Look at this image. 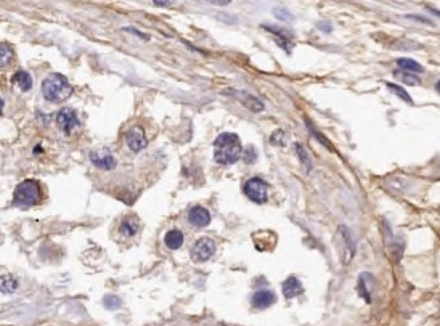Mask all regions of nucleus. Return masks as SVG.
<instances>
[{"mask_svg":"<svg viewBox=\"0 0 440 326\" xmlns=\"http://www.w3.org/2000/svg\"><path fill=\"white\" fill-rule=\"evenodd\" d=\"M103 306H105L108 310H117L120 306H123V300H120L117 296L108 294V296H105V299H103Z\"/></svg>","mask_w":440,"mask_h":326,"instance_id":"obj_24","label":"nucleus"},{"mask_svg":"<svg viewBox=\"0 0 440 326\" xmlns=\"http://www.w3.org/2000/svg\"><path fill=\"white\" fill-rule=\"evenodd\" d=\"M215 254V243L211 238H200L191 247V259L193 262H207Z\"/></svg>","mask_w":440,"mask_h":326,"instance_id":"obj_7","label":"nucleus"},{"mask_svg":"<svg viewBox=\"0 0 440 326\" xmlns=\"http://www.w3.org/2000/svg\"><path fill=\"white\" fill-rule=\"evenodd\" d=\"M265 28L267 31H270V32H273L275 34V37H277V43L280 47H283L286 52L288 53H291V50H292V43H291V40H289V36L288 34H284V32H281L280 29H273L272 26H263Z\"/></svg>","mask_w":440,"mask_h":326,"instance_id":"obj_17","label":"nucleus"},{"mask_svg":"<svg viewBox=\"0 0 440 326\" xmlns=\"http://www.w3.org/2000/svg\"><path fill=\"white\" fill-rule=\"evenodd\" d=\"M140 230V222L135 215H127L126 219L119 223V233L126 238H134L138 235Z\"/></svg>","mask_w":440,"mask_h":326,"instance_id":"obj_12","label":"nucleus"},{"mask_svg":"<svg viewBox=\"0 0 440 326\" xmlns=\"http://www.w3.org/2000/svg\"><path fill=\"white\" fill-rule=\"evenodd\" d=\"M12 81H13V84H16L19 87L21 92H29L32 89V78H31V74L28 71H23V69L16 71L13 74Z\"/></svg>","mask_w":440,"mask_h":326,"instance_id":"obj_15","label":"nucleus"},{"mask_svg":"<svg viewBox=\"0 0 440 326\" xmlns=\"http://www.w3.org/2000/svg\"><path fill=\"white\" fill-rule=\"evenodd\" d=\"M13 57H15L13 48L5 42L0 43V68H7L13 61Z\"/></svg>","mask_w":440,"mask_h":326,"instance_id":"obj_19","label":"nucleus"},{"mask_svg":"<svg viewBox=\"0 0 440 326\" xmlns=\"http://www.w3.org/2000/svg\"><path fill=\"white\" fill-rule=\"evenodd\" d=\"M336 240H337V253L340 256V260L343 264L347 265L352 259L355 256V241H354V236H352L350 230L346 225H339L337 227V235H336Z\"/></svg>","mask_w":440,"mask_h":326,"instance_id":"obj_4","label":"nucleus"},{"mask_svg":"<svg viewBox=\"0 0 440 326\" xmlns=\"http://www.w3.org/2000/svg\"><path fill=\"white\" fill-rule=\"evenodd\" d=\"M42 199V187L37 180H25L16 185L13 193V206L28 209L39 204Z\"/></svg>","mask_w":440,"mask_h":326,"instance_id":"obj_3","label":"nucleus"},{"mask_svg":"<svg viewBox=\"0 0 440 326\" xmlns=\"http://www.w3.org/2000/svg\"><path fill=\"white\" fill-rule=\"evenodd\" d=\"M186 217H188V222L196 228H204L212 220L211 212H209L206 208H203V206H193V208H190L188 215Z\"/></svg>","mask_w":440,"mask_h":326,"instance_id":"obj_10","label":"nucleus"},{"mask_svg":"<svg viewBox=\"0 0 440 326\" xmlns=\"http://www.w3.org/2000/svg\"><path fill=\"white\" fill-rule=\"evenodd\" d=\"M126 145L132 153H140L148 146V138L141 126H134L126 132Z\"/></svg>","mask_w":440,"mask_h":326,"instance_id":"obj_8","label":"nucleus"},{"mask_svg":"<svg viewBox=\"0 0 440 326\" xmlns=\"http://www.w3.org/2000/svg\"><path fill=\"white\" fill-rule=\"evenodd\" d=\"M18 286H19L18 280L15 277H10V275L4 277L2 281H0V291H2L4 294H12V292H15L18 289Z\"/></svg>","mask_w":440,"mask_h":326,"instance_id":"obj_20","label":"nucleus"},{"mask_svg":"<svg viewBox=\"0 0 440 326\" xmlns=\"http://www.w3.org/2000/svg\"><path fill=\"white\" fill-rule=\"evenodd\" d=\"M57 124L58 127L63 130V132L66 135H71L74 134L76 130H78L81 127V121L78 114H76V111L72 110V108H61V110L57 113Z\"/></svg>","mask_w":440,"mask_h":326,"instance_id":"obj_6","label":"nucleus"},{"mask_svg":"<svg viewBox=\"0 0 440 326\" xmlns=\"http://www.w3.org/2000/svg\"><path fill=\"white\" fill-rule=\"evenodd\" d=\"M4 105H5V102H4L2 96H0V114H2V111H4Z\"/></svg>","mask_w":440,"mask_h":326,"instance_id":"obj_27","label":"nucleus"},{"mask_svg":"<svg viewBox=\"0 0 440 326\" xmlns=\"http://www.w3.org/2000/svg\"><path fill=\"white\" fill-rule=\"evenodd\" d=\"M243 156V145L236 134L224 132L214 142V159L222 166H232Z\"/></svg>","mask_w":440,"mask_h":326,"instance_id":"obj_1","label":"nucleus"},{"mask_svg":"<svg viewBox=\"0 0 440 326\" xmlns=\"http://www.w3.org/2000/svg\"><path fill=\"white\" fill-rule=\"evenodd\" d=\"M368 283H366V273H363V275H360V278H358V292H360V296L363 297V299H366V302H371V294H370V291H368V286H366Z\"/></svg>","mask_w":440,"mask_h":326,"instance_id":"obj_23","label":"nucleus"},{"mask_svg":"<svg viewBox=\"0 0 440 326\" xmlns=\"http://www.w3.org/2000/svg\"><path fill=\"white\" fill-rule=\"evenodd\" d=\"M386 85H387V89H389L394 95H397L400 100L406 102L408 105H413V98L408 95V92L403 89V87H400V85H397V84H392V82H386Z\"/></svg>","mask_w":440,"mask_h":326,"instance_id":"obj_21","label":"nucleus"},{"mask_svg":"<svg viewBox=\"0 0 440 326\" xmlns=\"http://www.w3.org/2000/svg\"><path fill=\"white\" fill-rule=\"evenodd\" d=\"M394 76H395V78H400L405 84H410V85H420V84H421L420 78H418V76L413 74V72H406V71L395 69V71H394Z\"/></svg>","mask_w":440,"mask_h":326,"instance_id":"obj_22","label":"nucleus"},{"mask_svg":"<svg viewBox=\"0 0 440 326\" xmlns=\"http://www.w3.org/2000/svg\"><path fill=\"white\" fill-rule=\"evenodd\" d=\"M435 89H437V92L440 93V81H438V82L435 84Z\"/></svg>","mask_w":440,"mask_h":326,"instance_id":"obj_28","label":"nucleus"},{"mask_svg":"<svg viewBox=\"0 0 440 326\" xmlns=\"http://www.w3.org/2000/svg\"><path fill=\"white\" fill-rule=\"evenodd\" d=\"M245 194L256 204H263L268 198V185L260 177H251L245 183Z\"/></svg>","mask_w":440,"mask_h":326,"instance_id":"obj_5","label":"nucleus"},{"mask_svg":"<svg viewBox=\"0 0 440 326\" xmlns=\"http://www.w3.org/2000/svg\"><path fill=\"white\" fill-rule=\"evenodd\" d=\"M296 151L299 153V158H301V161L305 164L307 170H310V158H309V155H307V151L304 149V146H301L299 143H296Z\"/></svg>","mask_w":440,"mask_h":326,"instance_id":"obj_25","label":"nucleus"},{"mask_svg":"<svg viewBox=\"0 0 440 326\" xmlns=\"http://www.w3.org/2000/svg\"><path fill=\"white\" fill-rule=\"evenodd\" d=\"M283 135H284V134L281 132V130H277V132L272 135V143H273V145H275V143H277V145H283V142L280 140V138H283Z\"/></svg>","mask_w":440,"mask_h":326,"instance_id":"obj_26","label":"nucleus"},{"mask_svg":"<svg viewBox=\"0 0 440 326\" xmlns=\"http://www.w3.org/2000/svg\"><path fill=\"white\" fill-rule=\"evenodd\" d=\"M397 64H399V68L402 71H406V72H413V74L424 72V68L421 66V64L418 61H414V60H411V58H399Z\"/></svg>","mask_w":440,"mask_h":326,"instance_id":"obj_18","label":"nucleus"},{"mask_svg":"<svg viewBox=\"0 0 440 326\" xmlns=\"http://www.w3.org/2000/svg\"><path fill=\"white\" fill-rule=\"evenodd\" d=\"M183 241H185V236L179 228H172V230H169L164 235V244H166L169 251H177V249H180L183 246Z\"/></svg>","mask_w":440,"mask_h":326,"instance_id":"obj_13","label":"nucleus"},{"mask_svg":"<svg viewBox=\"0 0 440 326\" xmlns=\"http://www.w3.org/2000/svg\"><path fill=\"white\" fill-rule=\"evenodd\" d=\"M277 302V296L275 292L270 289H262L254 292V296L251 297V306L257 309V310H263V309H268L272 307L273 304Z\"/></svg>","mask_w":440,"mask_h":326,"instance_id":"obj_11","label":"nucleus"},{"mask_svg":"<svg viewBox=\"0 0 440 326\" xmlns=\"http://www.w3.org/2000/svg\"><path fill=\"white\" fill-rule=\"evenodd\" d=\"M89 159L92 164L96 169H102V170H113L116 167V158L114 155L109 151L108 148H102V149H95L89 155Z\"/></svg>","mask_w":440,"mask_h":326,"instance_id":"obj_9","label":"nucleus"},{"mask_svg":"<svg viewBox=\"0 0 440 326\" xmlns=\"http://www.w3.org/2000/svg\"><path fill=\"white\" fill-rule=\"evenodd\" d=\"M238 98L241 100V103H243L246 108H249L251 111H254V113H260V111H263V103L257 98V96H254V95H251V93H238Z\"/></svg>","mask_w":440,"mask_h":326,"instance_id":"obj_16","label":"nucleus"},{"mask_svg":"<svg viewBox=\"0 0 440 326\" xmlns=\"http://www.w3.org/2000/svg\"><path fill=\"white\" fill-rule=\"evenodd\" d=\"M42 95L47 102L61 103L72 95V85L64 76L55 72L42 81Z\"/></svg>","mask_w":440,"mask_h":326,"instance_id":"obj_2","label":"nucleus"},{"mask_svg":"<svg viewBox=\"0 0 440 326\" xmlns=\"http://www.w3.org/2000/svg\"><path fill=\"white\" fill-rule=\"evenodd\" d=\"M283 294L286 299H294L302 294V283L296 277H288L283 283Z\"/></svg>","mask_w":440,"mask_h":326,"instance_id":"obj_14","label":"nucleus"}]
</instances>
